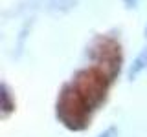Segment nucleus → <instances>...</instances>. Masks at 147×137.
Returning a JSON list of instances; mask_svg holds the SVG:
<instances>
[{
    "label": "nucleus",
    "instance_id": "f257e3e1",
    "mask_svg": "<svg viewBox=\"0 0 147 137\" xmlns=\"http://www.w3.org/2000/svg\"><path fill=\"white\" fill-rule=\"evenodd\" d=\"M145 68H147V46L136 55L134 61H132V66H131V70H129V79L134 80L136 77L145 70Z\"/></svg>",
    "mask_w": 147,
    "mask_h": 137
},
{
    "label": "nucleus",
    "instance_id": "f03ea898",
    "mask_svg": "<svg viewBox=\"0 0 147 137\" xmlns=\"http://www.w3.org/2000/svg\"><path fill=\"white\" fill-rule=\"evenodd\" d=\"M2 108H4V112H9L11 110V102H9V93H7V88L6 86H2Z\"/></svg>",
    "mask_w": 147,
    "mask_h": 137
},
{
    "label": "nucleus",
    "instance_id": "7ed1b4c3",
    "mask_svg": "<svg viewBox=\"0 0 147 137\" xmlns=\"http://www.w3.org/2000/svg\"><path fill=\"white\" fill-rule=\"evenodd\" d=\"M116 135H118L116 128H109V130H105L103 134H99L98 137H116Z\"/></svg>",
    "mask_w": 147,
    "mask_h": 137
},
{
    "label": "nucleus",
    "instance_id": "20e7f679",
    "mask_svg": "<svg viewBox=\"0 0 147 137\" xmlns=\"http://www.w3.org/2000/svg\"><path fill=\"white\" fill-rule=\"evenodd\" d=\"M123 2H125L127 6H129V7H134L136 4H138V0H123Z\"/></svg>",
    "mask_w": 147,
    "mask_h": 137
},
{
    "label": "nucleus",
    "instance_id": "39448f33",
    "mask_svg": "<svg viewBox=\"0 0 147 137\" xmlns=\"http://www.w3.org/2000/svg\"><path fill=\"white\" fill-rule=\"evenodd\" d=\"M145 35H147V27H145Z\"/></svg>",
    "mask_w": 147,
    "mask_h": 137
}]
</instances>
